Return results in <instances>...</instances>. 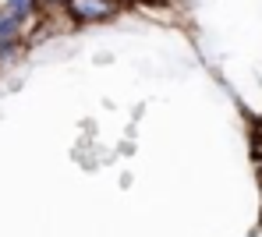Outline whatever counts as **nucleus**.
<instances>
[{"label":"nucleus","mask_w":262,"mask_h":237,"mask_svg":"<svg viewBox=\"0 0 262 237\" xmlns=\"http://www.w3.org/2000/svg\"><path fill=\"white\" fill-rule=\"evenodd\" d=\"M68 14L71 25L85 29V25H103V21H114L121 14V0H64L60 7Z\"/></svg>","instance_id":"f257e3e1"},{"label":"nucleus","mask_w":262,"mask_h":237,"mask_svg":"<svg viewBox=\"0 0 262 237\" xmlns=\"http://www.w3.org/2000/svg\"><path fill=\"white\" fill-rule=\"evenodd\" d=\"M0 7H4V11H7V14L21 25V29H32V25H36V18H39L36 0H4Z\"/></svg>","instance_id":"f03ea898"},{"label":"nucleus","mask_w":262,"mask_h":237,"mask_svg":"<svg viewBox=\"0 0 262 237\" xmlns=\"http://www.w3.org/2000/svg\"><path fill=\"white\" fill-rule=\"evenodd\" d=\"M36 7H39V14H43V11H60L64 0H36Z\"/></svg>","instance_id":"7ed1b4c3"},{"label":"nucleus","mask_w":262,"mask_h":237,"mask_svg":"<svg viewBox=\"0 0 262 237\" xmlns=\"http://www.w3.org/2000/svg\"><path fill=\"white\" fill-rule=\"evenodd\" d=\"M259 174H262V156H259Z\"/></svg>","instance_id":"20e7f679"}]
</instances>
